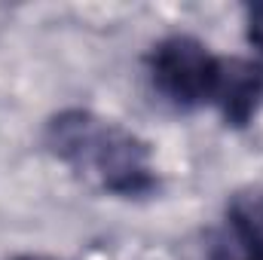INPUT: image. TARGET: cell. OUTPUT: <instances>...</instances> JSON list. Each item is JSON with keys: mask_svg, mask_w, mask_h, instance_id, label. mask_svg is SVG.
<instances>
[{"mask_svg": "<svg viewBox=\"0 0 263 260\" xmlns=\"http://www.w3.org/2000/svg\"><path fill=\"white\" fill-rule=\"evenodd\" d=\"M49 147L77 172L120 196H144L156 187L150 150L141 138L86 110H65L49 123Z\"/></svg>", "mask_w": 263, "mask_h": 260, "instance_id": "6da1fadb", "label": "cell"}, {"mask_svg": "<svg viewBox=\"0 0 263 260\" xmlns=\"http://www.w3.org/2000/svg\"><path fill=\"white\" fill-rule=\"evenodd\" d=\"M153 86L178 107H199L211 101L220 59L190 34H172L159 40L147 59Z\"/></svg>", "mask_w": 263, "mask_h": 260, "instance_id": "7a4b0ae2", "label": "cell"}, {"mask_svg": "<svg viewBox=\"0 0 263 260\" xmlns=\"http://www.w3.org/2000/svg\"><path fill=\"white\" fill-rule=\"evenodd\" d=\"M208 260H263V187L233 196Z\"/></svg>", "mask_w": 263, "mask_h": 260, "instance_id": "3957f363", "label": "cell"}, {"mask_svg": "<svg viewBox=\"0 0 263 260\" xmlns=\"http://www.w3.org/2000/svg\"><path fill=\"white\" fill-rule=\"evenodd\" d=\"M211 101L230 126H248L263 104V65L251 59H220Z\"/></svg>", "mask_w": 263, "mask_h": 260, "instance_id": "277c9868", "label": "cell"}, {"mask_svg": "<svg viewBox=\"0 0 263 260\" xmlns=\"http://www.w3.org/2000/svg\"><path fill=\"white\" fill-rule=\"evenodd\" d=\"M248 40L263 55V3L248 6Z\"/></svg>", "mask_w": 263, "mask_h": 260, "instance_id": "5b68a950", "label": "cell"}, {"mask_svg": "<svg viewBox=\"0 0 263 260\" xmlns=\"http://www.w3.org/2000/svg\"><path fill=\"white\" fill-rule=\"evenodd\" d=\"M12 260H49V257H37V254H22V257H12Z\"/></svg>", "mask_w": 263, "mask_h": 260, "instance_id": "8992f818", "label": "cell"}]
</instances>
